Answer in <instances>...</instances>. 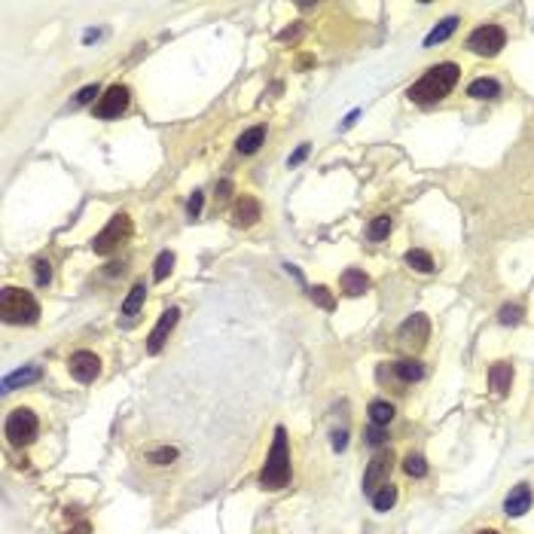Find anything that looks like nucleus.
Returning <instances> with one entry per match:
<instances>
[{"label":"nucleus","mask_w":534,"mask_h":534,"mask_svg":"<svg viewBox=\"0 0 534 534\" xmlns=\"http://www.w3.org/2000/svg\"><path fill=\"white\" fill-rule=\"evenodd\" d=\"M458 76H461L458 64H452V61L433 64V68L427 70V74L415 85H409V92H406V95H409V101H415V104H433V101L446 98L449 92L455 89Z\"/></svg>","instance_id":"f257e3e1"},{"label":"nucleus","mask_w":534,"mask_h":534,"mask_svg":"<svg viewBox=\"0 0 534 534\" xmlns=\"http://www.w3.org/2000/svg\"><path fill=\"white\" fill-rule=\"evenodd\" d=\"M263 486L266 489H284L290 480V446H287V431L278 427L275 431V440H272V449H269V458H266V467L260 473Z\"/></svg>","instance_id":"f03ea898"},{"label":"nucleus","mask_w":534,"mask_h":534,"mask_svg":"<svg viewBox=\"0 0 534 534\" xmlns=\"http://www.w3.org/2000/svg\"><path fill=\"white\" fill-rule=\"evenodd\" d=\"M0 315H3L6 324H37L40 305L28 290L3 287L0 290Z\"/></svg>","instance_id":"7ed1b4c3"},{"label":"nucleus","mask_w":534,"mask_h":534,"mask_svg":"<svg viewBox=\"0 0 534 534\" xmlns=\"http://www.w3.org/2000/svg\"><path fill=\"white\" fill-rule=\"evenodd\" d=\"M128 235H132V217H128V214H113L110 223L95 235L92 247H95L98 256H110L123 241H128Z\"/></svg>","instance_id":"20e7f679"},{"label":"nucleus","mask_w":534,"mask_h":534,"mask_svg":"<svg viewBox=\"0 0 534 534\" xmlns=\"http://www.w3.org/2000/svg\"><path fill=\"white\" fill-rule=\"evenodd\" d=\"M37 427L40 422L31 409H12L10 418H6V437H10L12 446H28L37 437Z\"/></svg>","instance_id":"39448f33"},{"label":"nucleus","mask_w":534,"mask_h":534,"mask_svg":"<svg viewBox=\"0 0 534 534\" xmlns=\"http://www.w3.org/2000/svg\"><path fill=\"white\" fill-rule=\"evenodd\" d=\"M504 43H507V34H504V28H497V25H482V28H476V31L467 37L470 52L486 55V59H491V55L501 52Z\"/></svg>","instance_id":"423d86ee"},{"label":"nucleus","mask_w":534,"mask_h":534,"mask_svg":"<svg viewBox=\"0 0 534 534\" xmlns=\"http://www.w3.org/2000/svg\"><path fill=\"white\" fill-rule=\"evenodd\" d=\"M427 336H431V320L424 315H412L406 318L400 324V330H397V339H400L403 348H412V351H422Z\"/></svg>","instance_id":"0eeeda50"},{"label":"nucleus","mask_w":534,"mask_h":534,"mask_svg":"<svg viewBox=\"0 0 534 534\" xmlns=\"http://www.w3.org/2000/svg\"><path fill=\"white\" fill-rule=\"evenodd\" d=\"M391 464H394V458H391V452H379L373 461H369L367 473H363V491H367L369 497L379 491L384 482H388V473H391Z\"/></svg>","instance_id":"6e6552de"},{"label":"nucleus","mask_w":534,"mask_h":534,"mask_svg":"<svg viewBox=\"0 0 534 534\" xmlns=\"http://www.w3.org/2000/svg\"><path fill=\"white\" fill-rule=\"evenodd\" d=\"M128 107V89L125 85H110L95 104V116L98 119H116Z\"/></svg>","instance_id":"1a4fd4ad"},{"label":"nucleus","mask_w":534,"mask_h":534,"mask_svg":"<svg viewBox=\"0 0 534 534\" xmlns=\"http://www.w3.org/2000/svg\"><path fill=\"white\" fill-rule=\"evenodd\" d=\"M68 369H70V376H74L76 382H95V376L101 373V360H98V354H92V351H76V354H70V360H68Z\"/></svg>","instance_id":"9d476101"},{"label":"nucleus","mask_w":534,"mask_h":534,"mask_svg":"<svg viewBox=\"0 0 534 534\" xmlns=\"http://www.w3.org/2000/svg\"><path fill=\"white\" fill-rule=\"evenodd\" d=\"M177 320H181V309H168V311H162L159 324L153 327V333H150V339H147V351H150V354H159V351H162V345H165L168 333L174 330V324H177Z\"/></svg>","instance_id":"9b49d317"},{"label":"nucleus","mask_w":534,"mask_h":534,"mask_svg":"<svg viewBox=\"0 0 534 534\" xmlns=\"http://www.w3.org/2000/svg\"><path fill=\"white\" fill-rule=\"evenodd\" d=\"M531 510V489L525 486H516V489H510V495L504 497V513L507 516H522V513H528Z\"/></svg>","instance_id":"f8f14e48"},{"label":"nucleus","mask_w":534,"mask_h":534,"mask_svg":"<svg viewBox=\"0 0 534 534\" xmlns=\"http://www.w3.org/2000/svg\"><path fill=\"white\" fill-rule=\"evenodd\" d=\"M489 384H491V391H495L497 397L507 394L510 384H513V367L510 363H495V367L489 369Z\"/></svg>","instance_id":"ddd939ff"},{"label":"nucleus","mask_w":534,"mask_h":534,"mask_svg":"<svg viewBox=\"0 0 534 534\" xmlns=\"http://www.w3.org/2000/svg\"><path fill=\"white\" fill-rule=\"evenodd\" d=\"M260 220V202L251 196H241V202L235 205V223L238 226H254Z\"/></svg>","instance_id":"4468645a"},{"label":"nucleus","mask_w":534,"mask_h":534,"mask_svg":"<svg viewBox=\"0 0 534 534\" xmlns=\"http://www.w3.org/2000/svg\"><path fill=\"white\" fill-rule=\"evenodd\" d=\"M367 287H369V278L363 275L360 269H345V272H342V290H345L348 296L367 294Z\"/></svg>","instance_id":"2eb2a0df"},{"label":"nucleus","mask_w":534,"mask_h":534,"mask_svg":"<svg viewBox=\"0 0 534 534\" xmlns=\"http://www.w3.org/2000/svg\"><path fill=\"white\" fill-rule=\"evenodd\" d=\"M467 95L480 98V101H489V98L501 95V85H497V80H491V76H480V80H473L467 85Z\"/></svg>","instance_id":"dca6fc26"},{"label":"nucleus","mask_w":534,"mask_h":534,"mask_svg":"<svg viewBox=\"0 0 534 534\" xmlns=\"http://www.w3.org/2000/svg\"><path fill=\"white\" fill-rule=\"evenodd\" d=\"M263 141H266V125H254V128H247L245 134L238 138V153H245V156H251L256 153V150L263 147Z\"/></svg>","instance_id":"f3484780"},{"label":"nucleus","mask_w":534,"mask_h":534,"mask_svg":"<svg viewBox=\"0 0 534 534\" xmlns=\"http://www.w3.org/2000/svg\"><path fill=\"white\" fill-rule=\"evenodd\" d=\"M144 296H147V287H144V284H134V287H132V294L125 296V302H123L125 327H128V324H134V318H138L141 305H144Z\"/></svg>","instance_id":"a211bd4d"},{"label":"nucleus","mask_w":534,"mask_h":534,"mask_svg":"<svg viewBox=\"0 0 534 534\" xmlns=\"http://www.w3.org/2000/svg\"><path fill=\"white\" fill-rule=\"evenodd\" d=\"M455 28H458V19H455V16L443 19V21H440V25L433 28V31H431V34H427V37H424V46H437V43L449 40V37H452V34H455Z\"/></svg>","instance_id":"6ab92c4d"},{"label":"nucleus","mask_w":534,"mask_h":534,"mask_svg":"<svg viewBox=\"0 0 534 534\" xmlns=\"http://www.w3.org/2000/svg\"><path fill=\"white\" fill-rule=\"evenodd\" d=\"M394 373H397V379L400 382L412 384V382H418L424 376V367L418 360H400V363H394Z\"/></svg>","instance_id":"aec40b11"},{"label":"nucleus","mask_w":534,"mask_h":534,"mask_svg":"<svg viewBox=\"0 0 534 534\" xmlns=\"http://www.w3.org/2000/svg\"><path fill=\"white\" fill-rule=\"evenodd\" d=\"M37 379H40V367L19 369V373H12V376H6V379H3V391H16V388H21V384L37 382Z\"/></svg>","instance_id":"412c9836"},{"label":"nucleus","mask_w":534,"mask_h":534,"mask_svg":"<svg viewBox=\"0 0 534 534\" xmlns=\"http://www.w3.org/2000/svg\"><path fill=\"white\" fill-rule=\"evenodd\" d=\"M369 501H373V507L376 510H391V507H394V504H397V486H391V482H384V486L379 489V491H376V495L373 497H369Z\"/></svg>","instance_id":"4be33fe9"},{"label":"nucleus","mask_w":534,"mask_h":534,"mask_svg":"<svg viewBox=\"0 0 534 534\" xmlns=\"http://www.w3.org/2000/svg\"><path fill=\"white\" fill-rule=\"evenodd\" d=\"M391 418H394V406H391V403H384V400H373V403H369V422H373V424L384 427Z\"/></svg>","instance_id":"5701e85b"},{"label":"nucleus","mask_w":534,"mask_h":534,"mask_svg":"<svg viewBox=\"0 0 534 534\" xmlns=\"http://www.w3.org/2000/svg\"><path fill=\"white\" fill-rule=\"evenodd\" d=\"M406 266H412L415 272H433V260L427 251H406Z\"/></svg>","instance_id":"b1692460"},{"label":"nucleus","mask_w":534,"mask_h":534,"mask_svg":"<svg viewBox=\"0 0 534 534\" xmlns=\"http://www.w3.org/2000/svg\"><path fill=\"white\" fill-rule=\"evenodd\" d=\"M153 278L156 281H165V275L171 272V269H174V254L171 251H162L159 256H156V263H153Z\"/></svg>","instance_id":"393cba45"},{"label":"nucleus","mask_w":534,"mask_h":534,"mask_svg":"<svg viewBox=\"0 0 534 534\" xmlns=\"http://www.w3.org/2000/svg\"><path fill=\"white\" fill-rule=\"evenodd\" d=\"M403 470L409 476H415V480H422V476H427V461L422 458V455H406Z\"/></svg>","instance_id":"a878e982"},{"label":"nucleus","mask_w":534,"mask_h":534,"mask_svg":"<svg viewBox=\"0 0 534 534\" xmlns=\"http://www.w3.org/2000/svg\"><path fill=\"white\" fill-rule=\"evenodd\" d=\"M388 232H391V217H376L373 223H369V229H367L369 241H382Z\"/></svg>","instance_id":"bb28decb"},{"label":"nucleus","mask_w":534,"mask_h":534,"mask_svg":"<svg viewBox=\"0 0 534 534\" xmlns=\"http://www.w3.org/2000/svg\"><path fill=\"white\" fill-rule=\"evenodd\" d=\"M309 294H311V299H315V302L320 305V309H327V311H333V309H336V299H333V294H330L327 287H320V284H318V287H311Z\"/></svg>","instance_id":"cd10ccee"},{"label":"nucleus","mask_w":534,"mask_h":534,"mask_svg":"<svg viewBox=\"0 0 534 534\" xmlns=\"http://www.w3.org/2000/svg\"><path fill=\"white\" fill-rule=\"evenodd\" d=\"M177 458V449L174 446H165V449H156L153 455H150V461L153 464H171V461Z\"/></svg>","instance_id":"c85d7f7f"},{"label":"nucleus","mask_w":534,"mask_h":534,"mask_svg":"<svg viewBox=\"0 0 534 534\" xmlns=\"http://www.w3.org/2000/svg\"><path fill=\"white\" fill-rule=\"evenodd\" d=\"M34 275H37V284H40V287H46V284H49V278H52L49 260H37V263H34Z\"/></svg>","instance_id":"c756f323"},{"label":"nucleus","mask_w":534,"mask_h":534,"mask_svg":"<svg viewBox=\"0 0 534 534\" xmlns=\"http://www.w3.org/2000/svg\"><path fill=\"white\" fill-rule=\"evenodd\" d=\"M519 320H522V309H519V305H504L501 324H519Z\"/></svg>","instance_id":"7c9ffc66"},{"label":"nucleus","mask_w":534,"mask_h":534,"mask_svg":"<svg viewBox=\"0 0 534 534\" xmlns=\"http://www.w3.org/2000/svg\"><path fill=\"white\" fill-rule=\"evenodd\" d=\"M95 95H101V89L98 85H85V89H80V95H76V107L80 104H89V101H95Z\"/></svg>","instance_id":"2f4dec72"},{"label":"nucleus","mask_w":534,"mask_h":534,"mask_svg":"<svg viewBox=\"0 0 534 534\" xmlns=\"http://www.w3.org/2000/svg\"><path fill=\"white\" fill-rule=\"evenodd\" d=\"M202 205H205V196H202V192H192V198H189V205H187L189 217H198V214H202Z\"/></svg>","instance_id":"473e14b6"},{"label":"nucleus","mask_w":534,"mask_h":534,"mask_svg":"<svg viewBox=\"0 0 534 534\" xmlns=\"http://www.w3.org/2000/svg\"><path fill=\"white\" fill-rule=\"evenodd\" d=\"M367 443H369V446H382V443H384V433H382L379 424H373V427L367 431Z\"/></svg>","instance_id":"72a5a7b5"},{"label":"nucleus","mask_w":534,"mask_h":534,"mask_svg":"<svg viewBox=\"0 0 534 534\" xmlns=\"http://www.w3.org/2000/svg\"><path fill=\"white\" fill-rule=\"evenodd\" d=\"M305 156H309V144H302V147H299V150H296V153H294V156H290V168H296V165H299V162H302V159H305Z\"/></svg>","instance_id":"f704fd0d"},{"label":"nucleus","mask_w":534,"mask_h":534,"mask_svg":"<svg viewBox=\"0 0 534 534\" xmlns=\"http://www.w3.org/2000/svg\"><path fill=\"white\" fill-rule=\"evenodd\" d=\"M333 449H336V452H342V449H345V431L333 433Z\"/></svg>","instance_id":"c9c22d12"},{"label":"nucleus","mask_w":534,"mask_h":534,"mask_svg":"<svg viewBox=\"0 0 534 534\" xmlns=\"http://www.w3.org/2000/svg\"><path fill=\"white\" fill-rule=\"evenodd\" d=\"M480 534H497V531H480Z\"/></svg>","instance_id":"e433bc0d"}]
</instances>
